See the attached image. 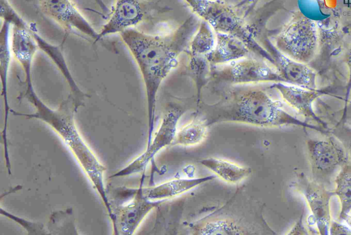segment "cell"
Segmentation results:
<instances>
[{
	"label": "cell",
	"instance_id": "obj_1",
	"mask_svg": "<svg viewBox=\"0 0 351 235\" xmlns=\"http://www.w3.org/2000/svg\"><path fill=\"white\" fill-rule=\"evenodd\" d=\"M199 24L197 18L190 15L179 26L165 34H149L134 28L119 34L138 66L145 85L148 117L147 146L152 139L159 88L176 67L180 55L189 46Z\"/></svg>",
	"mask_w": 351,
	"mask_h": 235
},
{
	"label": "cell",
	"instance_id": "obj_2",
	"mask_svg": "<svg viewBox=\"0 0 351 235\" xmlns=\"http://www.w3.org/2000/svg\"><path fill=\"white\" fill-rule=\"evenodd\" d=\"M198 115L210 126L220 123H239L260 127L294 125L329 135L330 129L292 116L280 102L258 88L232 87L224 90L217 102L200 106Z\"/></svg>",
	"mask_w": 351,
	"mask_h": 235
},
{
	"label": "cell",
	"instance_id": "obj_3",
	"mask_svg": "<svg viewBox=\"0 0 351 235\" xmlns=\"http://www.w3.org/2000/svg\"><path fill=\"white\" fill-rule=\"evenodd\" d=\"M32 78H25V90L22 97L33 105L35 112L27 114L12 110L10 112L15 116L40 120L47 124L60 136L99 195L114 225L115 217L104 183V174L106 169L78 131L75 121V114L78 108L73 96L70 94L60 103L58 108L52 109L37 95Z\"/></svg>",
	"mask_w": 351,
	"mask_h": 235
},
{
	"label": "cell",
	"instance_id": "obj_4",
	"mask_svg": "<svg viewBox=\"0 0 351 235\" xmlns=\"http://www.w3.org/2000/svg\"><path fill=\"white\" fill-rule=\"evenodd\" d=\"M263 206L244 187L222 206L188 225L194 235L276 234L263 217Z\"/></svg>",
	"mask_w": 351,
	"mask_h": 235
},
{
	"label": "cell",
	"instance_id": "obj_5",
	"mask_svg": "<svg viewBox=\"0 0 351 235\" xmlns=\"http://www.w3.org/2000/svg\"><path fill=\"white\" fill-rule=\"evenodd\" d=\"M195 14L208 23L215 33L235 36L247 45L252 52L274 66L267 51L257 40L256 29L245 16L232 6L221 0H184Z\"/></svg>",
	"mask_w": 351,
	"mask_h": 235
},
{
	"label": "cell",
	"instance_id": "obj_6",
	"mask_svg": "<svg viewBox=\"0 0 351 235\" xmlns=\"http://www.w3.org/2000/svg\"><path fill=\"white\" fill-rule=\"evenodd\" d=\"M272 38V42L279 51L304 64L312 61L318 51L317 25L300 11H295Z\"/></svg>",
	"mask_w": 351,
	"mask_h": 235
},
{
	"label": "cell",
	"instance_id": "obj_7",
	"mask_svg": "<svg viewBox=\"0 0 351 235\" xmlns=\"http://www.w3.org/2000/svg\"><path fill=\"white\" fill-rule=\"evenodd\" d=\"M306 148L312 179L328 188L337 170L349 160L343 146L330 134L325 139L308 138Z\"/></svg>",
	"mask_w": 351,
	"mask_h": 235
},
{
	"label": "cell",
	"instance_id": "obj_8",
	"mask_svg": "<svg viewBox=\"0 0 351 235\" xmlns=\"http://www.w3.org/2000/svg\"><path fill=\"white\" fill-rule=\"evenodd\" d=\"M210 77L215 82L232 84L284 82L278 71L270 63L265 60L248 57L212 66Z\"/></svg>",
	"mask_w": 351,
	"mask_h": 235
},
{
	"label": "cell",
	"instance_id": "obj_9",
	"mask_svg": "<svg viewBox=\"0 0 351 235\" xmlns=\"http://www.w3.org/2000/svg\"><path fill=\"white\" fill-rule=\"evenodd\" d=\"M168 10L167 8L147 0H114L108 18L99 32V40L134 28Z\"/></svg>",
	"mask_w": 351,
	"mask_h": 235
},
{
	"label": "cell",
	"instance_id": "obj_10",
	"mask_svg": "<svg viewBox=\"0 0 351 235\" xmlns=\"http://www.w3.org/2000/svg\"><path fill=\"white\" fill-rule=\"evenodd\" d=\"M291 187L306 200L311 214L308 218L309 227L315 228L320 235L329 234L331 223L330 201L334 190L308 178L304 173H298Z\"/></svg>",
	"mask_w": 351,
	"mask_h": 235
},
{
	"label": "cell",
	"instance_id": "obj_11",
	"mask_svg": "<svg viewBox=\"0 0 351 235\" xmlns=\"http://www.w3.org/2000/svg\"><path fill=\"white\" fill-rule=\"evenodd\" d=\"M120 199L129 198L114 213V234L131 235L139 227L145 217L166 200H150L145 197L143 186L138 188L118 187L114 190Z\"/></svg>",
	"mask_w": 351,
	"mask_h": 235
},
{
	"label": "cell",
	"instance_id": "obj_12",
	"mask_svg": "<svg viewBox=\"0 0 351 235\" xmlns=\"http://www.w3.org/2000/svg\"><path fill=\"white\" fill-rule=\"evenodd\" d=\"M40 11L59 25L65 34H74L94 42L97 32L72 0H36Z\"/></svg>",
	"mask_w": 351,
	"mask_h": 235
},
{
	"label": "cell",
	"instance_id": "obj_13",
	"mask_svg": "<svg viewBox=\"0 0 351 235\" xmlns=\"http://www.w3.org/2000/svg\"><path fill=\"white\" fill-rule=\"evenodd\" d=\"M184 113V110L179 107L169 109L163 116L157 132L145 151L111 177L128 176L145 171L148 163L160 150L172 145L177 132V124Z\"/></svg>",
	"mask_w": 351,
	"mask_h": 235
},
{
	"label": "cell",
	"instance_id": "obj_14",
	"mask_svg": "<svg viewBox=\"0 0 351 235\" xmlns=\"http://www.w3.org/2000/svg\"><path fill=\"white\" fill-rule=\"evenodd\" d=\"M257 40L267 51L285 83L308 89H317V73L306 64L297 62L279 51L267 32L257 34Z\"/></svg>",
	"mask_w": 351,
	"mask_h": 235
},
{
	"label": "cell",
	"instance_id": "obj_15",
	"mask_svg": "<svg viewBox=\"0 0 351 235\" xmlns=\"http://www.w3.org/2000/svg\"><path fill=\"white\" fill-rule=\"evenodd\" d=\"M270 87L276 89L284 101L302 115L306 122L312 121L328 129L326 123L315 113L313 109V102L319 97L328 93L327 89L312 90L284 82L273 83Z\"/></svg>",
	"mask_w": 351,
	"mask_h": 235
},
{
	"label": "cell",
	"instance_id": "obj_16",
	"mask_svg": "<svg viewBox=\"0 0 351 235\" xmlns=\"http://www.w3.org/2000/svg\"><path fill=\"white\" fill-rule=\"evenodd\" d=\"M10 23L7 21H2L0 32V71L1 81V95L3 97L5 115L3 129L1 135L3 143L4 145L5 160L6 165H10L7 139L8 115L9 112H10L11 110L9 106L8 97V77L12 55L10 40Z\"/></svg>",
	"mask_w": 351,
	"mask_h": 235
},
{
	"label": "cell",
	"instance_id": "obj_17",
	"mask_svg": "<svg viewBox=\"0 0 351 235\" xmlns=\"http://www.w3.org/2000/svg\"><path fill=\"white\" fill-rule=\"evenodd\" d=\"M250 51L239 38L228 34L216 33L215 47L206 57L212 66L246 58Z\"/></svg>",
	"mask_w": 351,
	"mask_h": 235
},
{
	"label": "cell",
	"instance_id": "obj_18",
	"mask_svg": "<svg viewBox=\"0 0 351 235\" xmlns=\"http://www.w3.org/2000/svg\"><path fill=\"white\" fill-rule=\"evenodd\" d=\"M216 177V175H208L195 178L173 179L154 186L143 187V191L150 200H167L185 193Z\"/></svg>",
	"mask_w": 351,
	"mask_h": 235
},
{
	"label": "cell",
	"instance_id": "obj_19",
	"mask_svg": "<svg viewBox=\"0 0 351 235\" xmlns=\"http://www.w3.org/2000/svg\"><path fill=\"white\" fill-rule=\"evenodd\" d=\"M199 162L217 177L230 184H238L252 173L250 167L223 158L210 157L201 160Z\"/></svg>",
	"mask_w": 351,
	"mask_h": 235
},
{
	"label": "cell",
	"instance_id": "obj_20",
	"mask_svg": "<svg viewBox=\"0 0 351 235\" xmlns=\"http://www.w3.org/2000/svg\"><path fill=\"white\" fill-rule=\"evenodd\" d=\"M208 125L198 114L177 130L173 145L192 147L202 143L207 137Z\"/></svg>",
	"mask_w": 351,
	"mask_h": 235
},
{
	"label": "cell",
	"instance_id": "obj_21",
	"mask_svg": "<svg viewBox=\"0 0 351 235\" xmlns=\"http://www.w3.org/2000/svg\"><path fill=\"white\" fill-rule=\"evenodd\" d=\"M334 182V193L339 197L341 204L339 221H342L351 212V161L348 160L340 168Z\"/></svg>",
	"mask_w": 351,
	"mask_h": 235
},
{
	"label": "cell",
	"instance_id": "obj_22",
	"mask_svg": "<svg viewBox=\"0 0 351 235\" xmlns=\"http://www.w3.org/2000/svg\"><path fill=\"white\" fill-rule=\"evenodd\" d=\"M213 29L202 21L189 43V55L206 56L215 47L216 36Z\"/></svg>",
	"mask_w": 351,
	"mask_h": 235
},
{
	"label": "cell",
	"instance_id": "obj_23",
	"mask_svg": "<svg viewBox=\"0 0 351 235\" xmlns=\"http://www.w3.org/2000/svg\"><path fill=\"white\" fill-rule=\"evenodd\" d=\"M210 69L206 56L189 55L188 71L197 88V106L200 104L202 90L210 78Z\"/></svg>",
	"mask_w": 351,
	"mask_h": 235
},
{
	"label": "cell",
	"instance_id": "obj_24",
	"mask_svg": "<svg viewBox=\"0 0 351 235\" xmlns=\"http://www.w3.org/2000/svg\"><path fill=\"white\" fill-rule=\"evenodd\" d=\"M47 228L49 234H78L71 208L53 212Z\"/></svg>",
	"mask_w": 351,
	"mask_h": 235
},
{
	"label": "cell",
	"instance_id": "obj_25",
	"mask_svg": "<svg viewBox=\"0 0 351 235\" xmlns=\"http://www.w3.org/2000/svg\"><path fill=\"white\" fill-rule=\"evenodd\" d=\"M1 214L21 225L28 234H49L47 228L40 222H34L14 215L1 208Z\"/></svg>",
	"mask_w": 351,
	"mask_h": 235
},
{
	"label": "cell",
	"instance_id": "obj_26",
	"mask_svg": "<svg viewBox=\"0 0 351 235\" xmlns=\"http://www.w3.org/2000/svg\"><path fill=\"white\" fill-rule=\"evenodd\" d=\"M330 133L340 141L351 159V126L339 121L330 129Z\"/></svg>",
	"mask_w": 351,
	"mask_h": 235
},
{
	"label": "cell",
	"instance_id": "obj_27",
	"mask_svg": "<svg viewBox=\"0 0 351 235\" xmlns=\"http://www.w3.org/2000/svg\"><path fill=\"white\" fill-rule=\"evenodd\" d=\"M329 234H351V227L342 221H331Z\"/></svg>",
	"mask_w": 351,
	"mask_h": 235
},
{
	"label": "cell",
	"instance_id": "obj_28",
	"mask_svg": "<svg viewBox=\"0 0 351 235\" xmlns=\"http://www.w3.org/2000/svg\"><path fill=\"white\" fill-rule=\"evenodd\" d=\"M345 63L348 68V77L346 86L345 101H346L351 90V45L345 54Z\"/></svg>",
	"mask_w": 351,
	"mask_h": 235
},
{
	"label": "cell",
	"instance_id": "obj_29",
	"mask_svg": "<svg viewBox=\"0 0 351 235\" xmlns=\"http://www.w3.org/2000/svg\"><path fill=\"white\" fill-rule=\"evenodd\" d=\"M340 121L344 122L351 126V90L346 101L344 102V107Z\"/></svg>",
	"mask_w": 351,
	"mask_h": 235
},
{
	"label": "cell",
	"instance_id": "obj_30",
	"mask_svg": "<svg viewBox=\"0 0 351 235\" xmlns=\"http://www.w3.org/2000/svg\"><path fill=\"white\" fill-rule=\"evenodd\" d=\"M304 213L298 221L293 225L287 234H309L302 223Z\"/></svg>",
	"mask_w": 351,
	"mask_h": 235
},
{
	"label": "cell",
	"instance_id": "obj_31",
	"mask_svg": "<svg viewBox=\"0 0 351 235\" xmlns=\"http://www.w3.org/2000/svg\"><path fill=\"white\" fill-rule=\"evenodd\" d=\"M258 1V0H241L238 5L241 8H245V10L250 13Z\"/></svg>",
	"mask_w": 351,
	"mask_h": 235
}]
</instances>
